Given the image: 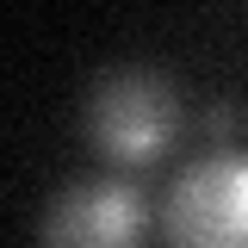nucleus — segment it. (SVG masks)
<instances>
[{
  "label": "nucleus",
  "instance_id": "f257e3e1",
  "mask_svg": "<svg viewBox=\"0 0 248 248\" xmlns=\"http://www.w3.org/2000/svg\"><path fill=\"white\" fill-rule=\"evenodd\" d=\"M180 137V93L155 68H112L87 93V143L112 168H149Z\"/></svg>",
  "mask_w": 248,
  "mask_h": 248
},
{
  "label": "nucleus",
  "instance_id": "f03ea898",
  "mask_svg": "<svg viewBox=\"0 0 248 248\" xmlns=\"http://www.w3.org/2000/svg\"><path fill=\"white\" fill-rule=\"evenodd\" d=\"M168 248H248V155L217 149L180 168L161 199Z\"/></svg>",
  "mask_w": 248,
  "mask_h": 248
},
{
  "label": "nucleus",
  "instance_id": "7ed1b4c3",
  "mask_svg": "<svg viewBox=\"0 0 248 248\" xmlns=\"http://www.w3.org/2000/svg\"><path fill=\"white\" fill-rule=\"evenodd\" d=\"M143 242H149V205L130 180L62 186L37 230V248H143Z\"/></svg>",
  "mask_w": 248,
  "mask_h": 248
},
{
  "label": "nucleus",
  "instance_id": "20e7f679",
  "mask_svg": "<svg viewBox=\"0 0 248 248\" xmlns=\"http://www.w3.org/2000/svg\"><path fill=\"white\" fill-rule=\"evenodd\" d=\"M205 130L230 143V130H236V106H211V112H205Z\"/></svg>",
  "mask_w": 248,
  "mask_h": 248
}]
</instances>
